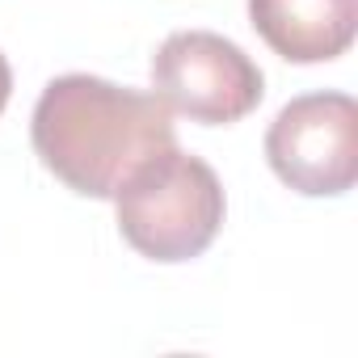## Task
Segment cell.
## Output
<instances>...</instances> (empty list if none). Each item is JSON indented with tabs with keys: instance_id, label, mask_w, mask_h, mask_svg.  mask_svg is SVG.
I'll return each mask as SVG.
<instances>
[{
	"instance_id": "obj_1",
	"label": "cell",
	"mask_w": 358,
	"mask_h": 358,
	"mask_svg": "<svg viewBox=\"0 0 358 358\" xmlns=\"http://www.w3.org/2000/svg\"><path fill=\"white\" fill-rule=\"evenodd\" d=\"M30 139L47 173L85 199H114L118 186L156 152L177 143L173 110L89 72L55 76L30 118Z\"/></svg>"
},
{
	"instance_id": "obj_2",
	"label": "cell",
	"mask_w": 358,
	"mask_h": 358,
	"mask_svg": "<svg viewBox=\"0 0 358 358\" xmlns=\"http://www.w3.org/2000/svg\"><path fill=\"white\" fill-rule=\"evenodd\" d=\"M224 186L203 156L164 148L148 156L114 194L122 241L152 262H190L224 228Z\"/></svg>"
},
{
	"instance_id": "obj_3",
	"label": "cell",
	"mask_w": 358,
	"mask_h": 358,
	"mask_svg": "<svg viewBox=\"0 0 358 358\" xmlns=\"http://www.w3.org/2000/svg\"><path fill=\"white\" fill-rule=\"evenodd\" d=\"M152 89L190 122L228 127L262 106V68L215 30H177L152 55Z\"/></svg>"
},
{
	"instance_id": "obj_4",
	"label": "cell",
	"mask_w": 358,
	"mask_h": 358,
	"mask_svg": "<svg viewBox=\"0 0 358 358\" xmlns=\"http://www.w3.org/2000/svg\"><path fill=\"white\" fill-rule=\"evenodd\" d=\"M278 182L308 199H337L358 177V106L350 93H303L266 131Z\"/></svg>"
},
{
	"instance_id": "obj_5",
	"label": "cell",
	"mask_w": 358,
	"mask_h": 358,
	"mask_svg": "<svg viewBox=\"0 0 358 358\" xmlns=\"http://www.w3.org/2000/svg\"><path fill=\"white\" fill-rule=\"evenodd\" d=\"M249 22L287 64H329L354 43L358 0H249Z\"/></svg>"
},
{
	"instance_id": "obj_6",
	"label": "cell",
	"mask_w": 358,
	"mask_h": 358,
	"mask_svg": "<svg viewBox=\"0 0 358 358\" xmlns=\"http://www.w3.org/2000/svg\"><path fill=\"white\" fill-rule=\"evenodd\" d=\"M9 93H13V68H9L5 55H0V114H5V106H9Z\"/></svg>"
}]
</instances>
